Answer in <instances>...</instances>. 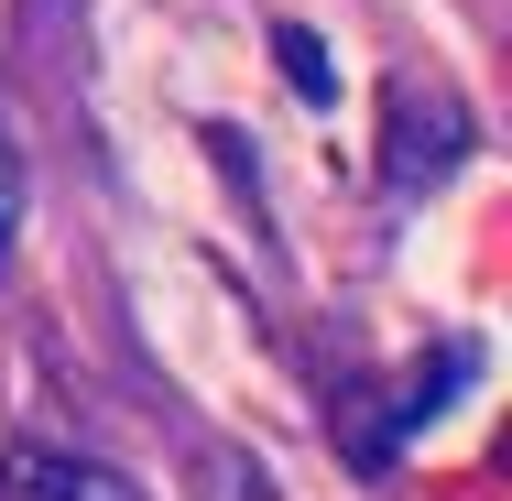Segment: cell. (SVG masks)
Returning <instances> with one entry per match:
<instances>
[{"label":"cell","instance_id":"obj_1","mask_svg":"<svg viewBox=\"0 0 512 501\" xmlns=\"http://www.w3.org/2000/svg\"><path fill=\"white\" fill-rule=\"evenodd\" d=\"M0 501H142L99 458H55V447H11L0 458Z\"/></svg>","mask_w":512,"mask_h":501},{"label":"cell","instance_id":"obj_2","mask_svg":"<svg viewBox=\"0 0 512 501\" xmlns=\"http://www.w3.org/2000/svg\"><path fill=\"white\" fill-rule=\"evenodd\" d=\"M22 218H33V164H22V131H11V109H0V273H11V251H22Z\"/></svg>","mask_w":512,"mask_h":501},{"label":"cell","instance_id":"obj_3","mask_svg":"<svg viewBox=\"0 0 512 501\" xmlns=\"http://www.w3.org/2000/svg\"><path fill=\"white\" fill-rule=\"evenodd\" d=\"M273 55H284V88H295V99H338V66H327V44H316L306 22H284V33H273Z\"/></svg>","mask_w":512,"mask_h":501}]
</instances>
